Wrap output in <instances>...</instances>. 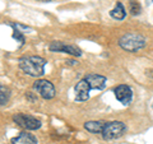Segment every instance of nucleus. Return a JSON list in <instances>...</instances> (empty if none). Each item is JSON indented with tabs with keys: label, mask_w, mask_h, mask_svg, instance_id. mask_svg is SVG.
Returning a JSON list of instances; mask_svg holds the SVG:
<instances>
[{
	"label": "nucleus",
	"mask_w": 153,
	"mask_h": 144,
	"mask_svg": "<svg viewBox=\"0 0 153 144\" xmlns=\"http://www.w3.org/2000/svg\"><path fill=\"white\" fill-rule=\"evenodd\" d=\"M46 60L41 56H25L19 59V69L30 76H42L45 74Z\"/></svg>",
	"instance_id": "1"
},
{
	"label": "nucleus",
	"mask_w": 153,
	"mask_h": 144,
	"mask_svg": "<svg viewBox=\"0 0 153 144\" xmlns=\"http://www.w3.org/2000/svg\"><path fill=\"white\" fill-rule=\"evenodd\" d=\"M117 44L123 50L129 51V52H137L146 46V38L140 33L128 32L119 38Z\"/></svg>",
	"instance_id": "2"
},
{
	"label": "nucleus",
	"mask_w": 153,
	"mask_h": 144,
	"mask_svg": "<svg viewBox=\"0 0 153 144\" xmlns=\"http://www.w3.org/2000/svg\"><path fill=\"white\" fill-rule=\"evenodd\" d=\"M126 130L125 124L121 121H110L105 124L103 131H102V138L105 140H112L119 137H121L124 131Z\"/></svg>",
	"instance_id": "3"
},
{
	"label": "nucleus",
	"mask_w": 153,
	"mask_h": 144,
	"mask_svg": "<svg viewBox=\"0 0 153 144\" xmlns=\"http://www.w3.org/2000/svg\"><path fill=\"white\" fill-rule=\"evenodd\" d=\"M13 121L18 124L19 126L27 129V130H37L42 125L38 119L31 116V115H27V114H16L13 116Z\"/></svg>",
	"instance_id": "4"
},
{
	"label": "nucleus",
	"mask_w": 153,
	"mask_h": 144,
	"mask_svg": "<svg viewBox=\"0 0 153 144\" xmlns=\"http://www.w3.org/2000/svg\"><path fill=\"white\" fill-rule=\"evenodd\" d=\"M33 89L45 99H51L55 97V87L50 80L38 79L33 83Z\"/></svg>",
	"instance_id": "5"
},
{
	"label": "nucleus",
	"mask_w": 153,
	"mask_h": 144,
	"mask_svg": "<svg viewBox=\"0 0 153 144\" xmlns=\"http://www.w3.org/2000/svg\"><path fill=\"white\" fill-rule=\"evenodd\" d=\"M50 51L54 52H65V54L73 55V56H80L82 55V51H80L78 47H75L73 45H66L61 41H54L51 42V45L49 46Z\"/></svg>",
	"instance_id": "6"
},
{
	"label": "nucleus",
	"mask_w": 153,
	"mask_h": 144,
	"mask_svg": "<svg viewBox=\"0 0 153 144\" xmlns=\"http://www.w3.org/2000/svg\"><path fill=\"white\" fill-rule=\"evenodd\" d=\"M114 93L119 102H121L123 105H125V106L130 103L133 99V91L126 84H119L117 87H115Z\"/></svg>",
	"instance_id": "7"
},
{
	"label": "nucleus",
	"mask_w": 153,
	"mask_h": 144,
	"mask_svg": "<svg viewBox=\"0 0 153 144\" xmlns=\"http://www.w3.org/2000/svg\"><path fill=\"white\" fill-rule=\"evenodd\" d=\"M74 91H75V101H79V102L87 101L89 98L91 85H89L88 82L83 78L82 80H79L78 83H76Z\"/></svg>",
	"instance_id": "8"
},
{
	"label": "nucleus",
	"mask_w": 153,
	"mask_h": 144,
	"mask_svg": "<svg viewBox=\"0 0 153 144\" xmlns=\"http://www.w3.org/2000/svg\"><path fill=\"white\" fill-rule=\"evenodd\" d=\"M84 79L89 83L91 89H103L107 82V79L103 75L100 74H88L87 76H84Z\"/></svg>",
	"instance_id": "9"
},
{
	"label": "nucleus",
	"mask_w": 153,
	"mask_h": 144,
	"mask_svg": "<svg viewBox=\"0 0 153 144\" xmlns=\"http://www.w3.org/2000/svg\"><path fill=\"white\" fill-rule=\"evenodd\" d=\"M12 144H37V139L33 134L23 131L18 137L12 139Z\"/></svg>",
	"instance_id": "10"
},
{
	"label": "nucleus",
	"mask_w": 153,
	"mask_h": 144,
	"mask_svg": "<svg viewBox=\"0 0 153 144\" xmlns=\"http://www.w3.org/2000/svg\"><path fill=\"white\" fill-rule=\"evenodd\" d=\"M105 124L106 122H103V121H87L84 124V129L93 134H102Z\"/></svg>",
	"instance_id": "11"
},
{
	"label": "nucleus",
	"mask_w": 153,
	"mask_h": 144,
	"mask_svg": "<svg viewBox=\"0 0 153 144\" xmlns=\"http://www.w3.org/2000/svg\"><path fill=\"white\" fill-rule=\"evenodd\" d=\"M110 16H111L114 19H117V21H121V19L125 18L126 16V12H125V8L121 3H117L115 8L112 9L111 12H110Z\"/></svg>",
	"instance_id": "12"
},
{
	"label": "nucleus",
	"mask_w": 153,
	"mask_h": 144,
	"mask_svg": "<svg viewBox=\"0 0 153 144\" xmlns=\"http://www.w3.org/2000/svg\"><path fill=\"white\" fill-rule=\"evenodd\" d=\"M129 12L131 16H137L140 13V4L137 0H129Z\"/></svg>",
	"instance_id": "13"
},
{
	"label": "nucleus",
	"mask_w": 153,
	"mask_h": 144,
	"mask_svg": "<svg viewBox=\"0 0 153 144\" xmlns=\"http://www.w3.org/2000/svg\"><path fill=\"white\" fill-rule=\"evenodd\" d=\"M0 91H1V94H0V103H1V106H4V105L8 103L9 96H10V91H9L7 87H4V85L0 87Z\"/></svg>",
	"instance_id": "14"
},
{
	"label": "nucleus",
	"mask_w": 153,
	"mask_h": 144,
	"mask_svg": "<svg viewBox=\"0 0 153 144\" xmlns=\"http://www.w3.org/2000/svg\"><path fill=\"white\" fill-rule=\"evenodd\" d=\"M13 37L16 38V40H18L21 44H25V37H23V35L19 31L17 30H14V33H13Z\"/></svg>",
	"instance_id": "15"
},
{
	"label": "nucleus",
	"mask_w": 153,
	"mask_h": 144,
	"mask_svg": "<svg viewBox=\"0 0 153 144\" xmlns=\"http://www.w3.org/2000/svg\"><path fill=\"white\" fill-rule=\"evenodd\" d=\"M40 1H50V0H40Z\"/></svg>",
	"instance_id": "16"
}]
</instances>
